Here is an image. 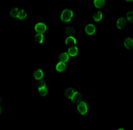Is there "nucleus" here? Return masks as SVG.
<instances>
[{
	"label": "nucleus",
	"instance_id": "obj_15",
	"mask_svg": "<svg viewBox=\"0 0 133 130\" xmlns=\"http://www.w3.org/2000/svg\"><path fill=\"white\" fill-rule=\"evenodd\" d=\"M59 59L60 61L64 62H68L70 60V55L66 52H63L60 53L59 55Z\"/></svg>",
	"mask_w": 133,
	"mask_h": 130
},
{
	"label": "nucleus",
	"instance_id": "obj_12",
	"mask_svg": "<svg viewBox=\"0 0 133 130\" xmlns=\"http://www.w3.org/2000/svg\"><path fill=\"white\" fill-rule=\"evenodd\" d=\"M82 99V97L81 94L79 92L75 91V93H74V94L71 97V98L70 100H71L72 102L78 103L80 101H81Z\"/></svg>",
	"mask_w": 133,
	"mask_h": 130
},
{
	"label": "nucleus",
	"instance_id": "obj_5",
	"mask_svg": "<svg viewBox=\"0 0 133 130\" xmlns=\"http://www.w3.org/2000/svg\"><path fill=\"white\" fill-rule=\"evenodd\" d=\"M65 44L66 46L69 47H72L76 45L77 44V40L74 36H68V37L65 39Z\"/></svg>",
	"mask_w": 133,
	"mask_h": 130
},
{
	"label": "nucleus",
	"instance_id": "obj_2",
	"mask_svg": "<svg viewBox=\"0 0 133 130\" xmlns=\"http://www.w3.org/2000/svg\"><path fill=\"white\" fill-rule=\"evenodd\" d=\"M38 92L39 94V95L41 97H44L48 95V91L46 87V82L44 81V80H43L42 79L40 80L38 83Z\"/></svg>",
	"mask_w": 133,
	"mask_h": 130
},
{
	"label": "nucleus",
	"instance_id": "obj_20",
	"mask_svg": "<svg viewBox=\"0 0 133 130\" xmlns=\"http://www.w3.org/2000/svg\"><path fill=\"white\" fill-rule=\"evenodd\" d=\"M125 18L127 19L128 22L129 23H133V11H128L125 16Z\"/></svg>",
	"mask_w": 133,
	"mask_h": 130
},
{
	"label": "nucleus",
	"instance_id": "obj_25",
	"mask_svg": "<svg viewBox=\"0 0 133 130\" xmlns=\"http://www.w3.org/2000/svg\"><path fill=\"white\" fill-rule=\"evenodd\" d=\"M0 101H1V97H0Z\"/></svg>",
	"mask_w": 133,
	"mask_h": 130
},
{
	"label": "nucleus",
	"instance_id": "obj_24",
	"mask_svg": "<svg viewBox=\"0 0 133 130\" xmlns=\"http://www.w3.org/2000/svg\"><path fill=\"white\" fill-rule=\"evenodd\" d=\"M118 129H119H119H120V130H121V129H122V130H123V129H124V128H118Z\"/></svg>",
	"mask_w": 133,
	"mask_h": 130
},
{
	"label": "nucleus",
	"instance_id": "obj_3",
	"mask_svg": "<svg viewBox=\"0 0 133 130\" xmlns=\"http://www.w3.org/2000/svg\"><path fill=\"white\" fill-rule=\"evenodd\" d=\"M77 110L81 115H85L87 114L88 111L87 103L83 100H81L78 102L77 105Z\"/></svg>",
	"mask_w": 133,
	"mask_h": 130
},
{
	"label": "nucleus",
	"instance_id": "obj_8",
	"mask_svg": "<svg viewBox=\"0 0 133 130\" xmlns=\"http://www.w3.org/2000/svg\"><path fill=\"white\" fill-rule=\"evenodd\" d=\"M103 14L102 11H96L92 16V19L95 22L98 23L103 19Z\"/></svg>",
	"mask_w": 133,
	"mask_h": 130
},
{
	"label": "nucleus",
	"instance_id": "obj_19",
	"mask_svg": "<svg viewBox=\"0 0 133 130\" xmlns=\"http://www.w3.org/2000/svg\"><path fill=\"white\" fill-rule=\"evenodd\" d=\"M65 34L68 36H73L75 34V29L72 26H69L65 30Z\"/></svg>",
	"mask_w": 133,
	"mask_h": 130
},
{
	"label": "nucleus",
	"instance_id": "obj_4",
	"mask_svg": "<svg viewBox=\"0 0 133 130\" xmlns=\"http://www.w3.org/2000/svg\"><path fill=\"white\" fill-rule=\"evenodd\" d=\"M47 25L43 22H38L34 26V30L37 33L44 34L47 31Z\"/></svg>",
	"mask_w": 133,
	"mask_h": 130
},
{
	"label": "nucleus",
	"instance_id": "obj_1",
	"mask_svg": "<svg viewBox=\"0 0 133 130\" xmlns=\"http://www.w3.org/2000/svg\"><path fill=\"white\" fill-rule=\"evenodd\" d=\"M74 17V12L70 8H66L60 15V19L64 23H69L72 20Z\"/></svg>",
	"mask_w": 133,
	"mask_h": 130
},
{
	"label": "nucleus",
	"instance_id": "obj_18",
	"mask_svg": "<svg viewBox=\"0 0 133 130\" xmlns=\"http://www.w3.org/2000/svg\"><path fill=\"white\" fill-rule=\"evenodd\" d=\"M34 40L38 44H43L44 40V37L43 35V34L37 33L34 36Z\"/></svg>",
	"mask_w": 133,
	"mask_h": 130
},
{
	"label": "nucleus",
	"instance_id": "obj_21",
	"mask_svg": "<svg viewBox=\"0 0 133 130\" xmlns=\"http://www.w3.org/2000/svg\"><path fill=\"white\" fill-rule=\"evenodd\" d=\"M18 11H19V9L18 8H12L10 11V15L13 18H17V15H18Z\"/></svg>",
	"mask_w": 133,
	"mask_h": 130
},
{
	"label": "nucleus",
	"instance_id": "obj_13",
	"mask_svg": "<svg viewBox=\"0 0 133 130\" xmlns=\"http://www.w3.org/2000/svg\"><path fill=\"white\" fill-rule=\"evenodd\" d=\"M55 69L58 72H63L66 70V64L65 62L60 61L57 63L55 66Z\"/></svg>",
	"mask_w": 133,
	"mask_h": 130
},
{
	"label": "nucleus",
	"instance_id": "obj_17",
	"mask_svg": "<svg viewBox=\"0 0 133 130\" xmlns=\"http://www.w3.org/2000/svg\"><path fill=\"white\" fill-rule=\"evenodd\" d=\"M27 17V13L24 10H19L18 13L17 18L20 20L25 19Z\"/></svg>",
	"mask_w": 133,
	"mask_h": 130
},
{
	"label": "nucleus",
	"instance_id": "obj_14",
	"mask_svg": "<svg viewBox=\"0 0 133 130\" xmlns=\"http://www.w3.org/2000/svg\"><path fill=\"white\" fill-rule=\"evenodd\" d=\"M94 5L97 9H102L103 8L106 3L105 0H94Z\"/></svg>",
	"mask_w": 133,
	"mask_h": 130
},
{
	"label": "nucleus",
	"instance_id": "obj_16",
	"mask_svg": "<svg viewBox=\"0 0 133 130\" xmlns=\"http://www.w3.org/2000/svg\"><path fill=\"white\" fill-rule=\"evenodd\" d=\"M75 90L73 88H68L65 90V93H64V95L66 98L70 100L71 98V97H72L74 93H75Z\"/></svg>",
	"mask_w": 133,
	"mask_h": 130
},
{
	"label": "nucleus",
	"instance_id": "obj_23",
	"mask_svg": "<svg viewBox=\"0 0 133 130\" xmlns=\"http://www.w3.org/2000/svg\"><path fill=\"white\" fill-rule=\"evenodd\" d=\"M1 113H2V107L1 106H0V114H1Z\"/></svg>",
	"mask_w": 133,
	"mask_h": 130
},
{
	"label": "nucleus",
	"instance_id": "obj_9",
	"mask_svg": "<svg viewBox=\"0 0 133 130\" xmlns=\"http://www.w3.org/2000/svg\"><path fill=\"white\" fill-rule=\"evenodd\" d=\"M78 52L79 49L76 45L69 47L68 50V53H69L70 56L71 57H75L77 56V55L78 54Z\"/></svg>",
	"mask_w": 133,
	"mask_h": 130
},
{
	"label": "nucleus",
	"instance_id": "obj_22",
	"mask_svg": "<svg viewBox=\"0 0 133 130\" xmlns=\"http://www.w3.org/2000/svg\"><path fill=\"white\" fill-rule=\"evenodd\" d=\"M124 1L127 2H131L133 1V0H124Z\"/></svg>",
	"mask_w": 133,
	"mask_h": 130
},
{
	"label": "nucleus",
	"instance_id": "obj_7",
	"mask_svg": "<svg viewBox=\"0 0 133 130\" xmlns=\"http://www.w3.org/2000/svg\"><path fill=\"white\" fill-rule=\"evenodd\" d=\"M128 24V21L125 17H119L117 20V27L118 29L122 30Z\"/></svg>",
	"mask_w": 133,
	"mask_h": 130
},
{
	"label": "nucleus",
	"instance_id": "obj_6",
	"mask_svg": "<svg viewBox=\"0 0 133 130\" xmlns=\"http://www.w3.org/2000/svg\"><path fill=\"white\" fill-rule=\"evenodd\" d=\"M85 31L87 35L91 36L95 34L96 32V27L94 24L89 23L86 25Z\"/></svg>",
	"mask_w": 133,
	"mask_h": 130
},
{
	"label": "nucleus",
	"instance_id": "obj_10",
	"mask_svg": "<svg viewBox=\"0 0 133 130\" xmlns=\"http://www.w3.org/2000/svg\"><path fill=\"white\" fill-rule=\"evenodd\" d=\"M123 45L127 49H133V39L130 37H128L125 38L123 42Z\"/></svg>",
	"mask_w": 133,
	"mask_h": 130
},
{
	"label": "nucleus",
	"instance_id": "obj_11",
	"mask_svg": "<svg viewBox=\"0 0 133 130\" xmlns=\"http://www.w3.org/2000/svg\"><path fill=\"white\" fill-rule=\"evenodd\" d=\"M33 77L35 79L40 80L44 77V72L41 69H38L35 70L33 72Z\"/></svg>",
	"mask_w": 133,
	"mask_h": 130
}]
</instances>
